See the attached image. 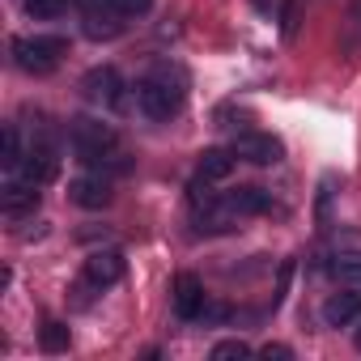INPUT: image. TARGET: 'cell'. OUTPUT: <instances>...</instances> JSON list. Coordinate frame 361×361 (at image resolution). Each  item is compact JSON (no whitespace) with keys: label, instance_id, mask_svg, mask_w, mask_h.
Returning <instances> with one entry per match:
<instances>
[{"label":"cell","instance_id":"cell-13","mask_svg":"<svg viewBox=\"0 0 361 361\" xmlns=\"http://www.w3.org/2000/svg\"><path fill=\"white\" fill-rule=\"evenodd\" d=\"M196 174L209 178V183H221V178L234 174V153H226V149H209V153L200 157V170H196Z\"/></svg>","mask_w":361,"mask_h":361},{"label":"cell","instance_id":"cell-25","mask_svg":"<svg viewBox=\"0 0 361 361\" xmlns=\"http://www.w3.org/2000/svg\"><path fill=\"white\" fill-rule=\"evenodd\" d=\"M357 348H361V331H357Z\"/></svg>","mask_w":361,"mask_h":361},{"label":"cell","instance_id":"cell-18","mask_svg":"<svg viewBox=\"0 0 361 361\" xmlns=\"http://www.w3.org/2000/svg\"><path fill=\"white\" fill-rule=\"evenodd\" d=\"M243 357H251V344L247 340H221L213 348V361H243Z\"/></svg>","mask_w":361,"mask_h":361},{"label":"cell","instance_id":"cell-4","mask_svg":"<svg viewBox=\"0 0 361 361\" xmlns=\"http://www.w3.org/2000/svg\"><path fill=\"white\" fill-rule=\"evenodd\" d=\"M123 272H128V264H123V255H119V251H94V255L85 259V285H90V289L119 285V281H123Z\"/></svg>","mask_w":361,"mask_h":361},{"label":"cell","instance_id":"cell-24","mask_svg":"<svg viewBox=\"0 0 361 361\" xmlns=\"http://www.w3.org/2000/svg\"><path fill=\"white\" fill-rule=\"evenodd\" d=\"M255 5H259V9H264V13H268V9H272V0H255Z\"/></svg>","mask_w":361,"mask_h":361},{"label":"cell","instance_id":"cell-6","mask_svg":"<svg viewBox=\"0 0 361 361\" xmlns=\"http://www.w3.org/2000/svg\"><path fill=\"white\" fill-rule=\"evenodd\" d=\"M68 200L81 204V209H106L111 204V183L102 174H81L68 183Z\"/></svg>","mask_w":361,"mask_h":361},{"label":"cell","instance_id":"cell-20","mask_svg":"<svg viewBox=\"0 0 361 361\" xmlns=\"http://www.w3.org/2000/svg\"><path fill=\"white\" fill-rule=\"evenodd\" d=\"M200 319H209V323H221V319H230V306H221V302H204Z\"/></svg>","mask_w":361,"mask_h":361},{"label":"cell","instance_id":"cell-3","mask_svg":"<svg viewBox=\"0 0 361 361\" xmlns=\"http://www.w3.org/2000/svg\"><path fill=\"white\" fill-rule=\"evenodd\" d=\"M68 51V43L60 35H35V39H13V56H18V68L26 73H51L60 64V56Z\"/></svg>","mask_w":361,"mask_h":361},{"label":"cell","instance_id":"cell-21","mask_svg":"<svg viewBox=\"0 0 361 361\" xmlns=\"http://www.w3.org/2000/svg\"><path fill=\"white\" fill-rule=\"evenodd\" d=\"M259 357H268V361H272V357H276V361H289V357H293V348H289V344H264V348H259Z\"/></svg>","mask_w":361,"mask_h":361},{"label":"cell","instance_id":"cell-22","mask_svg":"<svg viewBox=\"0 0 361 361\" xmlns=\"http://www.w3.org/2000/svg\"><path fill=\"white\" fill-rule=\"evenodd\" d=\"M5 161H9V166H13V161H22V157H18V132H13V128L5 132Z\"/></svg>","mask_w":361,"mask_h":361},{"label":"cell","instance_id":"cell-1","mask_svg":"<svg viewBox=\"0 0 361 361\" xmlns=\"http://www.w3.org/2000/svg\"><path fill=\"white\" fill-rule=\"evenodd\" d=\"M183 98H188V77L178 68H153L140 85H136V106L149 115V119H170L183 111Z\"/></svg>","mask_w":361,"mask_h":361},{"label":"cell","instance_id":"cell-5","mask_svg":"<svg viewBox=\"0 0 361 361\" xmlns=\"http://www.w3.org/2000/svg\"><path fill=\"white\" fill-rule=\"evenodd\" d=\"M234 157H247L255 166H272V161H281V140L268 132H243L234 140Z\"/></svg>","mask_w":361,"mask_h":361},{"label":"cell","instance_id":"cell-11","mask_svg":"<svg viewBox=\"0 0 361 361\" xmlns=\"http://www.w3.org/2000/svg\"><path fill=\"white\" fill-rule=\"evenodd\" d=\"M22 174L30 178V183H51V178L60 174V157H56V149H47V145H35L30 153H26V166H22Z\"/></svg>","mask_w":361,"mask_h":361},{"label":"cell","instance_id":"cell-2","mask_svg":"<svg viewBox=\"0 0 361 361\" xmlns=\"http://www.w3.org/2000/svg\"><path fill=\"white\" fill-rule=\"evenodd\" d=\"M73 149L81 161H106V157H119V136L98 123V119H73Z\"/></svg>","mask_w":361,"mask_h":361},{"label":"cell","instance_id":"cell-10","mask_svg":"<svg viewBox=\"0 0 361 361\" xmlns=\"http://www.w3.org/2000/svg\"><path fill=\"white\" fill-rule=\"evenodd\" d=\"M81 90H85V98H90V102L111 106V102H119V73H115L111 64L90 68V73H85V81H81Z\"/></svg>","mask_w":361,"mask_h":361},{"label":"cell","instance_id":"cell-14","mask_svg":"<svg viewBox=\"0 0 361 361\" xmlns=\"http://www.w3.org/2000/svg\"><path fill=\"white\" fill-rule=\"evenodd\" d=\"M119 18H123V13H115V9H106V13H85V35H90V39H115V35L123 30Z\"/></svg>","mask_w":361,"mask_h":361},{"label":"cell","instance_id":"cell-15","mask_svg":"<svg viewBox=\"0 0 361 361\" xmlns=\"http://www.w3.org/2000/svg\"><path fill=\"white\" fill-rule=\"evenodd\" d=\"M331 276L361 289V251H340V255L331 259Z\"/></svg>","mask_w":361,"mask_h":361},{"label":"cell","instance_id":"cell-9","mask_svg":"<svg viewBox=\"0 0 361 361\" xmlns=\"http://www.w3.org/2000/svg\"><path fill=\"white\" fill-rule=\"evenodd\" d=\"M0 204H5L9 217H26L39 209V183H30V178H13V183H5V192H0Z\"/></svg>","mask_w":361,"mask_h":361},{"label":"cell","instance_id":"cell-7","mask_svg":"<svg viewBox=\"0 0 361 361\" xmlns=\"http://www.w3.org/2000/svg\"><path fill=\"white\" fill-rule=\"evenodd\" d=\"M357 319H361V293H357V285L353 289H340V293H331L323 302V323L327 327H348Z\"/></svg>","mask_w":361,"mask_h":361},{"label":"cell","instance_id":"cell-17","mask_svg":"<svg viewBox=\"0 0 361 361\" xmlns=\"http://www.w3.org/2000/svg\"><path fill=\"white\" fill-rule=\"evenodd\" d=\"M64 9H68V0H26V13L35 22H56L64 18Z\"/></svg>","mask_w":361,"mask_h":361},{"label":"cell","instance_id":"cell-23","mask_svg":"<svg viewBox=\"0 0 361 361\" xmlns=\"http://www.w3.org/2000/svg\"><path fill=\"white\" fill-rule=\"evenodd\" d=\"M77 5L85 13H106V9H115V0H77Z\"/></svg>","mask_w":361,"mask_h":361},{"label":"cell","instance_id":"cell-16","mask_svg":"<svg viewBox=\"0 0 361 361\" xmlns=\"http://www.w3.org/2000/svg\"><path fill=\"white\" fill-rule=\"evenodd\" d=\"M39 344H43V353H64V348H68V327H64V323H56V319H47V323H43V336H39Z\"/></svg>","mask_w":361,"mask_h":361},{"label":"cell","instance_id":"cell-12","mask_svg":"<svg viewBox=\"0 0 361 361\" xmlns=\"http://www.w3.org/2000/svg\"><path fill=\"white\" fill-rule=\"evenodd\" d=\"M226 209H230L234 217H251V213H268L272 200H268L264 188H238V192L226 196Z\"/></svg>","mask_w":361,"mask_h":361},{"label":"cell","instance_id":"cell-19","mask_svg":"<svg viewBox=\"0 0 361 361\" xmlns=\"http://www.w3.org/2000/svg\"><path fill=\"white\" fill-rule=\"evenodd\" d=\"M149 9H153V0H115V13H123V18H140Z\"/></svg>","mask_w":361,"mask_h":361},{"label":"cell","instance_id":"cell-8","mask_svg":"<svg viewBox=\"0 0 361 361\" xmlns=\"http://www.w3.org/2000/svg\"><path fill=\"white\" fill-rule=\"evenodd\" d=\"M204 285H200V276H192V272H183L174 281V314L178 319H200V310H204Z\"/></svg>","mask_w":361,"mask_h":361}]
</instances>
